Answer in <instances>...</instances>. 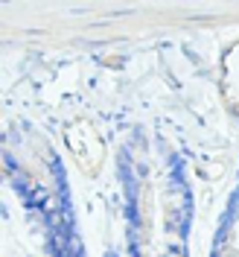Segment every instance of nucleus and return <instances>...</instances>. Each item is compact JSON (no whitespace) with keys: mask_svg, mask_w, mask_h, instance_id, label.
<instances>
[]
</instances>
